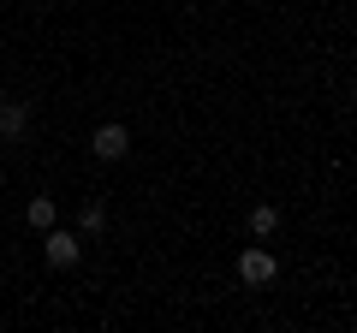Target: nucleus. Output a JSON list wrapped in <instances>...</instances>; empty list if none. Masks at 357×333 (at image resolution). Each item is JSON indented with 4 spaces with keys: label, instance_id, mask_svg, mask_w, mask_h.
<instances>
[{
    "label": "nucleus",
    "instance_id": "obj_1",
    "mask_svg": "<svg viewBox=\"0 0 357 333\" xmlns=\"http://www.w3.org/2000/svg\"><path fill=\"white\" fill-rule=\"evenodd\" d=\"M89 149L102 155V161H119V155H131V131L107 119V125H96V137H89Z\"/></svg>",
    "mask_w": 357,
    "mask_h": 333
},
{
    "label": "nucleus",
    "instance_id": "obj_2",
    "mask_svg": "<svg viewBox=\"0 0 357 333\" xmlns=\"http://www.w3.org/2000/svg\"><path fill=\"white\" fill-rule=\"evenodd\" d=\"M42 256H48V268H72V262L84 256V244H77L72 232H54V226H48V238H42Z\"/></svg>",
    "mask_w": 357,
    "mask_h": 333
},
{
    "label": "nucleus",
    "instance_id": "obj_3",
    "mask_svg": "<svg viewBox=\"0 0 357 333\" xmlns=\"http://www.w3.org/2000/svg\"><path fill=\"white\" fill-rule=\"evenodd\" d=\"M238 280L244 286H268V280H274V256H268L262 244H250V250L238 256Z\"/></svg>",
    "mask_w": 357,
    "mask_h": 333
},
{
    "label": "nucleus",
    "instance_id": "obj_4",
    "mask_svg": "<svg viewBox=\"0 0 357 333\" xmlns=\"http://www.w3.org/2000/svg\"><path fill=\"white\" fill-rule=\"evenodd\" d=\"M24 125H30L24 102H0V137H24Z\"/></svg>",
    "mask_w": 357,
    "mask_h": 333
},
{
    "label": "nucleus",
    "instance_id": "obj_5",
    "mask_svg": "<svg viewBox=\"0 0 357 333\" xmlns=\"http://www.w3.org/2000/svg\"><path fill=\"white\" fill-rule=\"evenodd\" d=\"M274 226H280V208H274V203H256L250 208V232H256V238H268Z\"/></svg>",
    "mask_w": 357,
    "mask_h": 333
},
{
    "label": "nucleus",
    "instance_id": "obj_6",
    "mask_svg": "<svg viewBox=\"0 0 357 333\" xmlns=\"http://www.w3.org/2000/svg\"><path fill=\"white\" fill-rule=\"evenodd\" d=\"M54 215H60V208H54V196H30V226L48 232V226H54Z\"/></svg>",
    "mask_w": 357,
    "mask_h": 333
},
{
    "label": "nucleus",
    "instance_id": "obj_7",
    "mask_svg": "<svg viewBox=\"0 0 357 333\" xmlns=\"http://www.w3.org/2000/svg\"><path fill=\"white\" fill-rule=\"evenodd\" d=\"M77 220H84V232H102L107 226V208L102 203H84V215H77Z\"/></svg>",
    "mask_w": 357,
    "mask_h": 333
}]
</instances>
